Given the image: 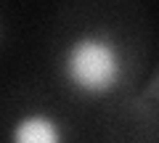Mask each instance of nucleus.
Wrapping results in <instances>:
<instances>
[{
  "label": "nucleus",
  "instance_id": "1",
  "mask_svg": "<svg viewBox=\"0 0 159 143\" xmlns=\"http://www.w3.org/2000/svg\"><path fill=\"white\" fill-rule=\"evenodd\" d=\"M61 77L74 93L103 98L125 77V53L103 32H82L61 51Z\"/></svg>",
  "mask_w": 159,
  "mask_h": 143
},
{
  "label": "nucleus",
  "instance_id": "2",
  "mask_svg": "<svg viewBox=\"0 0 159 143\" xmlns=\"http://www.w3.org/2000/svg\"><path fill=\"white\" fill-rule=\"evenodd\" d=\"M8 143H66V130L48 111H24L8 130Z\"/></svg>",
  "mask_w": 159,
  "mask_h": 143
}]
</instances>
